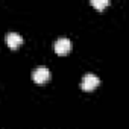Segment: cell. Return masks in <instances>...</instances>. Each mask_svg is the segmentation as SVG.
I'll use <instances>...</instances> for the list:
<instances>
[{"mask_svg":"<svg viewBox=\"0 0 129 129\" xmlns=\"http://www.w3.org/2000/svg\"><path fill=\"white\" fill-rule=\"evenodd\" d=\"M91 5L97 9H103L105 6L109 5V0H91Z\"/></svg>","mask_w":129,"mask_h":129,"instance_id":"5b68a950","label":"cell"},{"mask_svg":"<svg viewBox=\"0 0 129 129\" xmlns=\"http://www.w3.org/2000/svg\"><path fill=\"white\" fill-rule=\"evenodd\" d=\"M5 41H6L8 47L17 49V47H20L23 44V37L20 34H17V32H8L6 37H5Z\"/></svg>","mask_w":129,"mask_h":129,"instance_id":"277c9868","label":"cell"},{"mask_svg":"<svg viewBox=\"0 0 129 129\" xmlns=\"http://www.w3.org/2000/svg\"><path fill=\"white\" fill-rule=\"evenodd\" d=\"M53 49H55V52L58 55H67L72 50V41L69 38H66V37H61V38H58L55 41Z\"/></svg>","mask_w":129,"mask_h":129,"instance_id":"7a4b0ae2","label":"cell"},{"mask_svg":"<svg viewBox=\"0 0 129 129\" xmlns=\"http://www.w3.org/2000/svg\"><path fill=\"white\" fill-rule=\"evenodd\" d=\"M99 84H100V79H99L94 73H87V75L82 78L81 88H82L84 91H93Z\"/></svg>","mask_w":129,"mask_h":129,"instance_id":"6da1fadb","label":"cell"},{"mask_svg":"<svg viewBox=\"0 0 129 129\" xmlns=\"http://www.w3.org/2000/svg\"><path fill=\"white\" fill-rule=\"evenodd\" d=\"M49 78H50V72H49V69L44 67V66L37 67V69L34 70V73H32V79H34L37 84H44V82L49 81Z\"/></svg>","mask_w":129,"mask_h":129,"instance_id":"3957f363","label":"cell"}]
</instances>
